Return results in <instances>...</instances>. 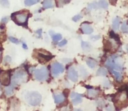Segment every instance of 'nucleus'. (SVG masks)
I'll return each mask as SVG.
<instances>
[{
	"mask_svg": "<svg viewBox=\"0 0 128 111\" xmlns=\"http://www.w3.org/2000/svg\"><path fill=\"white\" fill-rule=\"evenodd\" d=\"M116 107L118 109L126 107L128 106V96L126 91H121L119 92L114 97V100Z\"/></svg>",
	"mask_w": 128,
	"mask_h": 111,
	"instance_id": "obj_1",
	"label": "nucleus"
},
{
	"mask_svg": "<svg viewBox=\"0 0 128 111\" xmlns=\"http://www.w3.org/2000/svg\"><path fill=\"white\" fill-rule=\"evenodd\" d=\"M25 99L32 106H37L41 102L42 96L38 92H29L25 95Z\"/></svg>",
	"mask_w": 128,
	"mask_h": 111,
	"instance_id": "obj_2",
	"label": "nucleus"
},
{
	"mask_svg": "<svg viewBox=\"0 0 128 111\" xmlns=\"http://www.w3.org/2000/svg\"><path fill=\"white\" fill-rule=\"evenodd\" d=\"M27 80V74L23 69L17 70L13 75L12 78L13 84H20L25 82Z\"/></svg>",
	"mask_w": 128,
	"mask_h": 111,
	"instance_id": "obj_3",
	"label": "nucleus"
},
{
	"mask_svg": "<svg viewBox=\"0 0 128 111\" xmlns=\"http://www.w3.org/2000/svg\"><path fill=\"white\" fill-rule=\"evenodd\" d=\"M117 59H118V56H111V57L108 58V60H107L106 63V65L108 67L110 68L111 70L121 71L122 68V65L119 64V62H118L117 61Z\"/></svg>",
	"mask_w": 128,
	"mask_h": 111,
	"instance_id": "obj_4",
	"label": "nucleus"
},
{
	"mask_svg": "<svg viewBox=\"0 0 128 111\" xmlns=\"http://www.w3.org/2000/svg\"><path fill=\"white\" fill-rule=\"evenodd\" d=\"M34 76L35 78L39 81L46 80L48 78V71L45 66H43L41 68L35 70L34 72Z\"/></svg>",
	"mask_w": 128,
	"mask_h": 111,
	"instance_id": "obj_5",
	"label": "nucleus"
},
{
	"mask_svg": "<svg viewBox=\"0 0 128 111\" xmlns=\"http://www.w3.org/2000/svg\"><path fill=\"white\" fill-rule=\"evenodd\" d=\"M12 18L17 24H24L28 20V14L25 13H16L12 14Z\"/></svg>",
	"mask_w": 128,
	"mask_h": 111,
	"instance_id": "obj_6",
	"label": "nucleus"
},
{
	"mask_svg": "<svg viewBox=\"0 0 128 111\" xmlns=\"http://www.w3.org/2000/svg\"><path fill=\"white\" fill-rule=\"evenodd\" d=\"M52 74L54 76H57L59 74H62L64 72V67L61 64L58 62L54 63L51 66Z\"/></svg>",
	"mask_w": 128,
	"mask_h": 111,
	"instance_id": "obj_7",
	"label": "nucleus"
},
{
	"mask_svg": "<svg viewBox=\"0 0 128 111\" xmlns=\"http://www.w3.org/2000/svg\"><path fill=\"white\" fill-rule=\"evenodd\" d=\"M0 82L4 86H8L10 83V74L8 72H2L0 74Z\"/></svg>",
	"mask_w": 128,
	"mask_h": 111,
	"instance_id": "obj_8",
	"label": "nucleus"
},
{
	"mask_svg": "<svg viewBox=\"0 0 128 111\" xmlns=\"http://www.w3.org/2000/svg\"><path fill=\"white\" fill-rule=\"evenodd\" d=\"M67 76H68V78L72 82H77L78 79V74L77 71L72 67L68 69Z\"/></svg>",
	"mask_w": 128,
	"mask_h": 111,
	"instance_id": "obj_9",
	"label": "nucleus"
},
{
	"mask_svg": "<svg viewBox=\"0 0 128 111\" xmlns=\"http://www.w3.org/2000/svg\"><path fill=\"white\" fill-rule=\"evenodd\" d=\"M70 97L72 98V102L74 105H77L78 104L81 103L82 101V96L78 94L76 92H72L70 95Z\"/></svg>",
	"mask_w": 128,
	"mask_h": 111,
	"instance_id": "obj_10",
	"label": "nucleus"
},
{
	"mask_svg": "<svg viewBox=\"0 0 128 111\" xmlns=\"http://www.w3.org/2000/svg\"><path fill=\"white\" fill-rule=\"evenodd\" d=\"M81 30L84 34H89L93 32V28L90 24L87 23H83L81 25Z\"/></svg>",
	"mask_w": 128,
	"mask_h": 111,
	"instance_id": "obj_11",
	"label": "nucleus"
},
{
	"mask_svg": "<svg viewBox=\"0 0 128 111\" xmlns=\"http://www.w3.org/2000/svg\"><path fill=\"white\" fill-rule=\"evenodd\" d=\"M42 4L45 9L52 8L54 7V2L53 0H44Z\"/></svg>",
	"mask_w": 128,
	"mask_h": 111,
	"instance_id": "obj_12",
	"label": "nucleus"
},
{
	"mask_svg": "<svg viewBox=\"0 0 128 111\" xmlns=\"http://www.w3.org/2000/svg\"><path fill=\"white\" fill-rule=\"evenodd\" d=\"M38 58L40 62H46L49 61L50 60H51L52 56H49V55H44V54H40H40H38Z\"/></svg>",
	"mask_w": 128,
	"mask_h": 111,
	"instance_id": "obj_13",
	"label": "nucleus"
},
{
	"mask_svg": "<svg viewBox=\"0 0 128 111\" xmlns=\"http://www.w3.org/2000/svg\"><path fill=\"white\" fill-rule=\"evenodd\" d=\"M54 99H55V103L56 104H60L64 102L65 100V96L62 94H56L54 96Z\"/></svg>",
	"mask_w": 128,
	"mask_h": 111,
	"instance_id": "obj_14",
	"label": "nucleus"
},
{
	"mask_svg": "<svg viewBox=\"0 0 128 111\" xmlns=\"http://www.w3.org/2000/svg\"><path fill=\"white\" fill-rule=\"evenodd\" d=\"M120 18L119 17H116L114 18L112 22V28L114 30H118L119 28V24H120Z\"/></svg>",
	"mask_w": 128,
	"mask_h": 111,
	"instance_id": "obj_15",
	"label": "nucleus"
},
{
	"mask_svg": "<svg viewBox=\"0 0 128 111\" xmlns=\"http://www.w3.org/2000/svg\"><path fill=\"white\" fill-rule=\"evenodd\" d=\"M86 62H87V65H88L90 68H91L96 67V66L97 65V62H96V60L91 58H89L87 59Z\"/></svg>",
	"mask_w": 128,
	"mask_h": 111,
	"instance_id": "obj_16",
	"label": "nucleus"
},
{
	"mask_svg": "<svg viewBox=\"0 0 128 111\" xmlns=\"http://www.w3.org/2000/svg\"><path fill=\"white\" fill-rule=\"evenodd\" d=\"M98 4L99 8H104V9H107L108 8V6H109L106 0H100L98 3Z\"/></svg>",
	"mask_w": 128,
	"mask_h": 111,
	"instance_id": "obj_17",
	"label": "nucleus"
},
{
	"mask_svg": "<svg viewBox=\"0 0 128 111\" xmlns=\"http://www.w3.org/2000/svg\"><path fill=\"white\" fill-rule=\"evenodd\" d=\"M108 74V70L105 68H100L97 72V76H106Z\"/></svg>",
	"mask_w": 128,
	"mask_h": 111,
	"instance_id": "obj_18",
	"label": "nucleus"
},
{
	"mask_svg": "<svg viewBox=\"0 0 128 111\" xmlns=\"http://www.w3.org/2000/svg\"><path fill=\"white\" fill-rule=\"evenodd\" d=\"M50 34L52 36V38L54 42H58L59 40H60L62 38V35L59 33H56V34H55V33H52V32H50Z\"/></svg>",
	"mask_w": 128,
	"mask_h": 111,
	"instance_id": "obj_19",
	"label": "nucleus"
},
{
	"mask_svg": "<svg viewBox=\"0 0 128 111\" xmlns=\"http://www.w3.org/2000/svg\"><path fill=\"white\" fill-rule=\"evenodd\" d=\"M39 2H40V0H25L24 1V4L27 6H32L34 4H36Z\"/></svg>",
	"mask_w": 128,
	"mask_h": 111,
	"instance_id": "obj_20",
	"label": "nucleus"
},
{
	"mask_svg": "<svg viewBox=\"0 0 128 111\" xmlns=\"http://www.w3.org/2000/svg\"><path fill=\"white\" fill-rule=\"evenodd\" d=\"M112 73L114 75L118 81H120L122 80V75L120 74V72H117L114 70H111Z\"/></svg>",
	"mask_w": 128,
	"mask_h": 111,
	"instance_id": "obj_21",
	"label": "nucleus"
},
{
	"mask_svg": "<svg viewBox=\"0 0 128 111\" xmlns=\"http://www.w3.org/2000/svg\"><path fill=\"white\" fill-rule=\"evenodd\" d=\"M98 91L94 89H89L88 90V96L90 97H95L98 96Z\"/></svg>",
	"mask_w": 128,
	"mask_h": 111,
	"instance_id": "obj_22",
	"label": "nucleus"
},
{
	"mask_svg": "<svg viewBox=\"0 0 128 111\" xmlns=\"http://www.w3.org/2000/svg\"><path fill=\"white\" fill-rule=\"evenodd\" d=\"M13 87L12 86H8L5 88V94L6 96H11L13 94Z\"/></svg>",
	"mask_w": 128,
	"mask_h": 111,
	"instance_id": "obj_23",
	"label": "nucleus"
},
{
	"mask_svg": "<svg viewBox=\"0 0 128 111\" xmlns=\"http://www.w3.org/2000/svg\"><path fill=\"white\" fill-rule=\"evenodd\" d=\"M99 8L98 6V3H96V2H94V3H90L88 5V7H87V10H91L92 9H96V8Z\"/></svg>",
	"mask_w": 128,
	"mask_h": 111,
	"instance_id": "obj_24",
	"label": "nucleus"
},
{
	"mask_svg": "<svg viewBox=\"0 0 128 111\" xmlns=\"http://www.w3.org/2000/svg\"><path fill=\"white\" fill-rule=\"evenodd\" d=\"M82 47L85 51H88L90 48V45L88 43L86 42H82Z\"/></svg>",
	"mask_w": 128,
	"mask_h": 111,
	"instance_id": "obj_25",
	"label": "nucleus"
},
{
	"mask_svg": "<svg viewBox=\"0 0 128 111\" xmlns=\"http://www.w3.org/2000/svg\"><path fill=\"white\" fill-rule=\"evenodd\" d=\"M120 29H121L122 32L127 33V32H128V24L126 22H124L122 24L121 27H120Z\"/></svg>",
	"mask_w": 128,
	"mask_h": 111,
	"instance_id": "obj_26",
	"label": "nucleus"
},
{
	"mask_svg": "<svg viewBox=\"0 0 128 111\" xmlns=\"http://www.w3.org/2000/svg\"><path fill=\"white\" fill-rule=\"evenodd\" d=\"M0 3L4 8H8L10 6V3L8 0H0Z\"/></svg>",
	"mask_w": 128,
	"mask_h": 111,
	"instance_id": "obj_27",
	"label": "nucleus"
},
{
	"mask_svg": "<svg viewBox=\"0 0 128 111\" xmlns=\"http://www.w3.org/2000/svg\"><path fill=\"white\" fill-rule=\"evenodd\" d=\"M80 72L81 76H82L83 77H86V76H87V71H86V69H85L84 68L82 67V66L80 68Z\"/></svg>",
	"mask_w": 128,
	"mask_h": 111,
	"instance_id": "obj_28",
	"label": "nucleus"
},
{
	"mask_svg": "<svg viewBox=\"0 0 128 111\" xmlns=\"http://www.w3.org/2000/svg\"><path fill=\"white\" fill-rule=\"evenodd\" d=\"M9 40H10V41L12 42V43H13V44H19V40H18V39L15 38H14V37H13V36L9 37Z\"/></svg>",
	"mask_w": 128,
	"mask_h": 111,
	"instance_id": "obj_29",
	"label": "nucleus"
},
{
	"mask_svg": "<svg viewBox=\"0 0 128 111\" xmlns=\"http://www.w3.org/2000/svg\"><path fill=\"white\" fill-rule=\"evenodd\" d=\"M81 18H82V16H81L80 14H77V15L74 16L73 17L72 20H73V21H74L75 22H78V20H80Z\"/></svg>",
	"mask_w": 128,
	"mask_h": 111,
	"instance_id": "obj_30",
	"label": "nucleus"
},
{
	"mask_svg": "<svg viewBox=\"0 0 128 111\" xmlns=\"http://www.w3.org/2000/svg\"><path fill=\"white\" fill-rule=\"evenodd\" d=\"M4 62L6 64H10L12 62V58L10 56H6L5 58H4Z\"/></svg>",
	"mask_w": 128,
	"mask_h": 111,
	"instance_id": "obj_31",
	"label": "nucleus"
},
{
	"mask_svg": "<svg viewBox=\"0 0 128 111\" xmlns=\"http://www.w3.org/2000/svg\"><path fill=\"white\" fill-rule=\"evenodd\" d=\"M70 0H59V3L62 5L65 4H67V3H69Z\"/></svg>",
	"mask_w": 128,
	"mask_h": 111,
	"instance_id": "obj_32",
	"label": "nucleus"
},
{
	"mask_svg": "<svg viewBox=\"0 0 128 111\" xmlns=\"http://www.w3.org/2000/svg\"><path fill=\"white\" fill-rule=\"evenodd\" d=\"M6 36L4 34H0V43H2L6 40Z\"/></svg>",
	"mask_w": 128,
	"mask_h": 111,
	"instance_id": "obj_33",
	"label": "nucleus"
},
{
	"mask_svg": "<svg viewBox=\"0 0 128 111\" xmlns=\"http://www.w3.org/2000/svg\"><path fill=\"white\" fill-rule=\"evenodd\" d=\"M67 40H62V42H59L58 46H64L65 45H66V44H67Z\"/></svg>",
	"mask_w": 128,
	"mask_h": 111,
	"instance_id": "obj_34",
	"label": "nucleus"
},
{
	"mask_svg": "<svg viewBox=\"0 0 128 111\" xmlns=\"http://www.w3.org/2000/svg\"><path fill=\"white\" fill-rule=\"evenodd\" d=\"M8 20H9V18L8 17H4V18H3L2 20V22L3 23H6L8 22Z\"/></svg>",
	"mask_w": 128,
	"mask_h": 111,
	"instance_id": "obj_35",
	"label": "nucleus"
},
{
	"mask_svg": "<svg viewBox=\"0 0 128 111\" xmlns=\"http://www.w3.org/2000/svg\"><path fill=\"white\" fill-rule=\"evenodd\" d=\"M110 86V83H109V82L108 80H106L105 82H104V86H105V87H109V86Z\"/></svg>",
	"mask_w": 128,
	"mask_h": 111,
	"instance_id": "obj_36",
	"label": "nucleus"
},
{
	"mask_svg": "<svg viewBox=\"0 0 128 111\" xmlns=\"http://www.w3.org/2000/svg\"><path fill=\"white\" fill-rule=\"evenodd\" d=\"M107 111H113V107H112L111 106H109V107H108V108H107Z\"/></svg>",
	"mask_w": 128,
	"mask_h": 111,
	"instance_id": "obj_37",
	"label": "nucleus"
},
{
	"mask_svg": "<svg viewBox=\"0 0 128 111\" xmlns=\"http://www.w3.org/2000/svg\"><path fill=\"white\" fill-rule=\"evenodd\" d=\"M36 33L38 34V36H41V34H42V30L40 29L39 30H38L37 32H36Z\"/></svg>",
	"mask_w": 128,
	"mask_h": 111,
	"instance_id": "obj_38",
	"label": "nucleus"
},
{
	"mask_svg": "<svg viewBox=\"0 0 128 111\" xmlns=\"http://www.w3.org/2000/svg\"><path fill=\"white\" fill-rule=\"evenodd\" d=\"M100 38L99 36H92V38L95 39V40H98Z\"/></svg>",
	"mask_w": 128,
	"mask_h": 111,
	"instance_id": "obj_39",
	"label": "nucleus"
},
{
	"mask_svg": "<svg viewBox=\"0 0 128 111\" xmlns=\"http://www.w3.org/2000/svg\"><path fill=\"white\" fill-rule=\"evenodd\" d=\"M23 48H24V49H27V48H27V45H26L25 44H23Z\"/></svg>",
	"mask_w": 128,
	"mask_h": 111,
	"instance_id": "obj_40",
	"label": "nucleus"
},
{
	"mask_svg": "<svg viewBox=\"0 0 128 111\" xmlns=\"http://www.w3.org/2000/svg\"><path fill=\"white\" fill-rule=\"evenodd\" d=\"M74 111H82L81 109H79V108H77V109H75Z\"/></svg>",
	"mask_w": 128,
	"mask_h": 111,
	"instance_id": "obj_41",
	"label": "nucleus"
},
{
	"mask_svg": "<svg viewBox=\"0 0 128 111\" xmlns=\"http://www.w3.org/2000/svg\"><path fill=\"white\" fill-rule=\"evenodd\" d=\"M2 90L0 89V96H1V95H2Z\"/></svg>",
	"mask_w": 128,
	"mask_h": 111,
	"instance_id": "obj_42",
	"label": "nucleus"
},
{
	"mask_svg": "<svg viewBox=\"0 0 128 111\" xmlns=\"http://www.w3.org/2000/svg\"><path fill=\"white\" fill-rule=\"evenodd\" d=\"M110 2H116V0H110Z\"/></svg>",
	"mask_w": 128,
	"mask_h": 111,
	"instance_id": "obj_43",
	"label": "nucleus"
},
{
	"mask_svg": "<svg viewBox=\"0 0 128 111\" xmlns=\"http://www.w3.org/2000/svg\"><path fill=\"white\" fill-rule=\"evenodd\" d=\"M1 55H2V54H1V52H0V57H1Z\"/></svg>",
	"mask_w": 128,
	"mask_h": 111,
	"instance_id": "obj_44",
	"label": "nucleus"
},
{
	"mask_svg": "<svg viewBox=\"0 0 128 111\" xmlns=\"http://www.w3.org/2000/svg\"><path fill=\"white\" fill-rule=\"evenodd\" d=\"M1 47H2V46H1V45H0V48H1Z\"/></svg>",
	"mask_w": 128,
	"mask_h": 111,
	"instance_id": "obj_45",
	"label": "nucleus"
},
{
	"mask_svg": "<svg viewBox=\"0 0 128 111\" xmlns=\"http://www.w3.org/2000/svg\"></svg>",
	"mask_w": 128,
	"mask_h": 111,
	"instance_id": "obj_46",
	"label": "nucleus"
}]
</instances>
